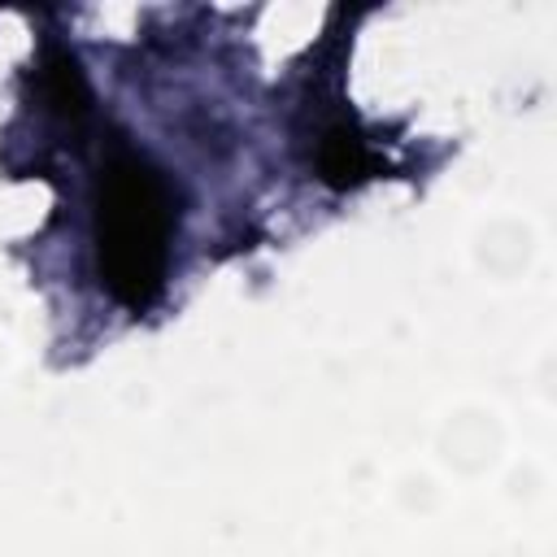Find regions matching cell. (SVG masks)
Segmentation results:
<instances>
[{"label": "cell", "instance_id": "6da1fadb", "mask_svg": "<svg viewBox=\"0 0 557 557\" xmlns=\"http://www.w3.org/2000/svg\"><path fill=\"white\" fill-rule=\"evenodd\" d=\"M170 231L174 200L165 178L144 157L113 152L96 178V265L117 305L139 313L161 296Z\"/></svg>", "mask_w": 557, "mask_h": 557}, {"label": "cell", "instance_id": "7a4b0ae2", "mask_svg": "<svg viewBox=\"0 0 557 557\" xmlns=\"http://www.w3.org/2000/svg\"><path fill=\"white\" fill-rule=\"evenodd\" d=\"M370 170H374V157L352 122H331L318 135V178L322 183L344 191V187H357Z\"/></svg>", "mask_w": 557, "mask_h": 557}, {"label": "cell", "instance_id": "3957f363", "mask_svg": "<svg viewBox=\"0 0 557 557\" xmlns=\"http://www.w3.org/2000/svg\"><path fill=\"white\" fill-rule=\"evenodd\" d=\"M44 96L61 117H83L87 113V83H83L78 61L70 52H48L44 57Z\"/></svg>", "mask_w": 557, "mask_h": 557}]
</instances>
